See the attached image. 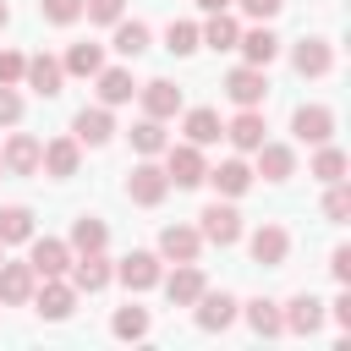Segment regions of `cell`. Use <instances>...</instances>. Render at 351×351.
Masks as SVG:
<instances>
[{"instance_id":"obj_1","label":"cell","mask_w":351,"mask_h":351,"mask_svg":"<svg viewBox=\"0 0 351 351\" xmlns=\"http://www.w3.org/2000/svg\"><path fill=\"white\" fill-rule=\"evenodd\" d=\"M225 93H230V104L236 110H258L263 99H269V66H236V71H225Z\"/></svg>"},{"instance_id":"obj_2","label":"cell","mask_w":351,"mask_h":351,"mask_svg":"<svg viewBox=\"0 0 351 351\" xmlns=\"http://www.w3.org/2000/svg\"><path fill=\"white\" fill-rule=\"evenodd\" d=\"M126 197H132L137 208H159V203L170 197V176H165V165H154V159L132 165V176H126Z\"/></svg>"},{"instance_id":"obj_3","label":"cell","mask_w":351,"mask_h":351,"mask_svg":"<svg viewBox=\"0 0 351 351\" xmlns=\"http://www.w3.org/2000/svg\"><path fill=\"white\" fill-rule=\"evenodd\" d=\"M165 176H170V186H203V176H208L203 148L197 143H170L165 148Z\"/></svg>"},{"instance_id":"obj_4","label":"cell","mask_w":351,"mask_h":351,"mask_svg":"<svg viewBox=\"0 0 351 351\" xmlns=\"http://www.w3.org/2000/svg\"><path fill=\"white\" fill-rule=\"evenodd\" d=\"M33 307H38V318L60 324V318H71V307H77V285H71L66 274H55V280H38V285H33Z\"/></svg>"},{"instance_id":"obj_5","label":"cell","mask_w":351,"mask_h":351,"mask_svg":"<svg viewBox=\"0 0 351 351\" xmlns=\"http://www.w3.org/2000/svg\"><path fill=\"white\" fill-rule=\"evenodd\" d=\"M38 159H44V143H38L33 132H11L5 148H0L5 176H38Z\"/></svg>"},{"instance_id":"obj_6","label":"cell","mask_w":351,"mask_h":351,"mask_svg":"<svg viewBox=\"0 0 351 351\" xmlns=\"http://www.w3.org/2000/svg\"><path fill=\"white\" fill-rule=\"evenodd\" d=\"M197 219H203V225H197L203 241H214V247H236V241H241V214H236L230 203H208Z\"/></svg>"},{"instance_id":"obj_7","label":"cell","mask_w":351,"mask_h":351,"mask_svg":"<svg viewBox=\"0 0 351 351\" xmlns=\"http://www.w3.org/2000/svg\"><path fill=\"white\" fill-rule=\"evenodd\" d=\"M247 252H252V263L280 269V263L291 258V230H285V225H258V230L247 236Z\"/></svg>"},{"instance_id":"obj_8","label":"cell","mask_w":351,"mask_h":351,"mask_svg":"<svg viewBox=\"0 0 351 351\" xmlns=\"http://www.w3.org/2000/svg\"><path fill=\"white\" fill-rule=\"evenodd\" d=\"M159 274H165V258H159V252H126V258L115 263V280H121L126 291H154Z\"/></svg>"},{"instance_id":"obj_9","label":"cell","mask_w":351,"mask_h":351,"mask_svg":"<svg viewBox=\"0 0 351 351\" xmlns=\"http://www.w3.org/2000/svg\"><path fill=\"white\" fill-rule=\"evenodd\" d=\"M71 137H77L82 148H104V143L115 137V115H110L104 104H93V110L82 104V110L71 115Z\"/></svg>"},{"instance_id":"obj_10","label":"cell","mask_w":351,"mask_h":351,"mask_svg":"<svg viewBox=\"0 0 351 351\" xmlns=\"http://www.w3.org/2000/svg\"><path fill=\"white\" fill-rule=\"evenodd\" d=\"M291 66L302 77H329L335 71V44L329 38H296L291 44Z\"/></svg>"},{"instance_id":"obj_11","label":"cell","mask_w":351,"mask_h":351,"mask_svg":"<svg viewBox=\"0 0 351 351\" xmlns=\"http://www.w3.org/2000/svg\"><path fill=\"white\" fill-rule=\"evenodd\" d=\"M137 99H143V115H154V121H176V115H181V88H176L170 77L143 82V88H137Z\"/></svg>"},{"instance_id":"obj_12","label":"cell","mask_w":351,"mask_h":351,"mask_svg":"<svg viewBox=\"0 0 351 351\" xmlns=\"http://www.w3.org/2000/svg\"><path fill=\"white\" fill-rule=\"evenodd\" d=\"M291 132H296V143H329L335 137V110L329 104H302L296 115H291Z\"/></svg>"},{"instance_id":"obj_13","label":"cell","mask_w":351,"mask_h":351,"mask_svg":"<svg viewBox=\"0 0 351 351\" xmlns=\"http://www.w3.org/2000/svg\"><path fill=\"white\" fill-rule=\"evenodd\" d=\"M197 252H203L197 225H165L159 230V258L165 263H197Z\"/></svg>"},{"instance_id":"obj_14","label":"cell","mask_w":351,"mask_h":351,"mask_svg":"<svg viewBox=\"0 0 351 351\" xmlns=\"http://www.w3.org/2000/svg\"><path fill=\"white\" fill-rule=\"evenodd\" d=\"M66 274H71V285H77V291H88V296H93V291H104V285L115 280V263H110L104 252H77Z\"/></svg>"},{"instance_id":"obj_15","label":"cell","mask_w":351,"mask_h":351,"mask_svg":"<svg viewBox=\"0 0 351 351\" xmlns=\"http://www.w3.org/2000/svg\"><path fill=\"white\" fill-rule=\"evenodd\" d=\"M165 280V296H170V307H192L203 291H208V280H203V269L197 263H176L170 274H159Z\"/></svg>"},{"instance_id":"obj_16","label":"cell","mask_w":351,"mask_h":351,"mask_svg":"<svg viewBox=\"0 0 351 351\" xmlns=\"http://www.w3.org/2000/svg\"><path fill=\"white\" fill-rule=\"evenodd\" d=\"M192 307H197V329L219 335V329H230V324H236V307H241V302H236L230 291H203Z\"/></svg>"},{"instance_id":"obj_17","label":"cell","mask_w":351,"mask_h":351,"mask_svg":"<svg viewBox=\"0 0 351 351\" xmlns=\"http://www.w3.org/2000/svg\"><path fill=\"white\" fill-rule=\"evenodd\" d=\"M252 154H258V170H252V176H263V181H291V176H296V148H291V143H269V137H263Z\"/></svg>"},{"instance_id":"obj_18","label":"cell","mask_w":351,"mask_h":351,"mask_svg":"<svg viewBox=\"0 0 351 351\" xmlns=\"http://www.w3.org/2000/svg\"><path fill=\"white\" fill-rule=\"evenodd\" d=\"M27 263H33V274H38V280H55V274H66V269H71V247H66V241H55V236H33Z\"/></svg>"},{"instance_id":"obj_19","label":"cell","mask_w":351,"mask_h":351,"mask_svg":"<svg viewBox=\"0 0 351 351\" xmlns=\"http://www.w3.org/2000/svg\"><path fill=\"white\" fill-rule=\"evenodd\" d=\"M280 324H285L291 335H318V329H324V302L302 291V296H291V302L280 307Z\"/></svg>"},{"instance_id":"obj_20","label":"cell","mask_w":351,"mask_h":351,"mask_svg":"<svg viewBox=\"0 0 351 351\" xmlns=\"http://www.w3.org/2000/svg\"><path fill=\"white\" fill-rule=\"evenodd\" d=\"M33 285H38L33 263H5V258H0V307H22V302H33Z\"/></svg>"},{"instance_id":"obj_21","label":"cell","mask_w":351,"mask_h":351,"mask_svg":"<svg viewBox=\"0 0 351 351\" xmlns=\"http://www.w3.org/2000/svg\"><path fill=\"white\" fill-rule=\"evenodd\" d=\"M22 82H27L38 99H55V93H60V82H66V66H60L55 55H33V60H27V71H22Z\"/></svg>"},{"instance_id":"obj_22","label":"cell","mask_w":351,"mask_h":351,"mask_svg":"<svg viewBox=\"0 0 351 351\" xmlns=\"http://www.w3.org/2000/svg\"><path fill=\"white\" fill-rule=\"evenodd\" d=\"M93 88H99V104H104V110H115V104H126V99L137 93V82H132L126 66H99V71H93Z\"/></svg>"},{"instance_id":"obj_23","label":"cell","mask_w":351,"mask_h":351,"mask_svg":"<svg viewBox=\"0 0 351 351\" xmlns=\"http://www.w3.org/2000/svg\"><path fill=\"white\" fill-rule=\"evenodd\" d=\"M77 165H82V143H77V137H55V143H44V159H38V170H49L55 181L77 176Z\"/></svg>"},{"instance_id":"obj_24","label":"cell","mask_w":351,"mask_h":351,"mask_svg":"<svg viewBox=\"0 0 351 351\" xmlns=\"http://www.w3.org/2000/svg\"><path fill=\"white\" fill-rule=\"evenodd\" d=\"M203 181H214V192H219V197H241V192L252 186V165H247V159H219Z\"/></svg>"},{"instance_id":"obj_25","label":"cell","mask_w":351,"mask_h":351,"mask_svg":"<svg viewBox=\"0 0 351 351\" xmlns=\"http://www.w3.org/2000/svg\"><path fill=\"white\" fill-rule=\"evenodd\" d=\"M181 132H186V143H197V148H208V143H219V137H225V121H219V110H208V104H197V110H186V121H181Z\"/></svg>"},{"instance_id":"obj_26","label":"cell","mask_w":351,"mask_h":351,"mask_svg":"<svg viewBox=\"0 0 351 351\" xmlns=\"http://www.w3.org/2000/svg\"><path fill=\"white\" fill-rule=\"evenodd\" d=\"M236 38H241V22L230 11H208V22L197 27V44H208V49H236Z\"/></svg>"},{"instance_id":"obj_27","label":"cell","mask_w":351,"mask_h":351,"mask_svg":"<svg viewBox=\"0 0 351 351\" xmlns=\"http://www.w3.org/2000/svg\"><path fill=\"white\" fill-rule=\"evenodd\" d=\"M236 49H241V60H247V66H269V60L280 55V38H274L269 27H247V33L236 38Z\"/></svg>"},{"instance_id":"obj_28","label":"cell","mask_w":351,"mask_h":351,"mask_svg":"<svg viewBox=\"0 0 351 351\" xmlns=\"http://www.w3.org/2000/svg\"><path fill=\"white\" fill-rule=\"evenodd\" d=\"M104 241H110V230H104V219L99 214H77L71 219V252H104Z\"/></svg>"},{"instance_id":"obj_29","label":"cell","mask_w":351,"mask_h":351,"mask_svg":"<svg viewBox=\"0 0 351 351\" xmlns=\"http://www.w3.org/2000/svg\"><path fill=\"white\" fill-rule=\"evenodd\" d=\"M148 38H154V33H148V22H137V16L126 22V16H121V22H115V44H110V49H115L121 60H137V55L148 49Z\"/></svg>"},{"instance_id":"obj_30","label":"cell","mask_w":351,"mask_h":351,"mask_svg":"<svg viewBox=\"0 0 351 351\" xmlns=\"http://www.w3.org/2000/svg\"><path fill=\"white\" fill-rule=\"evenodd\" d=\"M263 132H269V126H263V115H258V110H241L236 121H225V137H230L241 154H252V148L263 143Z\"/></svg>"},{"instance_id":"obj_31","label":"cell","mask_w":351,"mask_h":351,"mask_svg":"<svg viewBox=\"0 0 351 351\" xmlns=\"http://www.w3.org/2000/svg\"><path fill=\"white\" fill-rule=\"evenodd\" d=\"M0 241H5V247L33 241V208H27V203H5V208H0Z\"/></svg>"},{"instance_id":"obj_32","label":"cell","mask_w":351,"mask_h":351,"mask_svg":"<svg viewBox=\"0 0 351 351\" xmlns=\"http://www.w3.org/2000/svg\"><path fill=\"white\" fill-rule=\"evenodd\" d=\"M132 148H137L143 159H154V154H165V148H170V137H165V121H154V115H143V121L132 126Z\"/></svg>"},{"instance_id":"obj_33","label":"cell","mask_w":351,"mask_h":351,"mask_svg":"<svg viewBox=\"0 0 351 351\" xmlns=\"http://www.w3.org/2000/svg\"><path fill=\"white\" fill-rule=\"evenodd\" d=\"M307 176H313V181H324V186H329V181H346V154H340L335 143H318V154H313Z\"/></svg>"},{"instance_id":"obj_34","label":"cell","mask_w":351,"mask_h":351,"mask_svg":"<svg viewBox=\"0 0 351 351\" xmlns=\"http://www.w3.org/2000/svg\"><path fill=\"white\" fill-rule=\"evenodd\" d=\"M148 329H154V324H148V307H132V302L115 307V318H110V335H115V340H143Z\"/></svg>"},{"instance_id":"obj_35","label":"cell","mask_w":351,"mask_h":351,"mask_svg":"<svg viewBox=\"0 0 351 351\" xmlns=\"http://www.w3.org/2000/svg\"><path fill=\"white\" fill-rule=\"evenodd\" d=\"M247 324H252V335H285L280 302H269V296H252V302H247Z\"/></svg>"},{"instance_id":"obj_36","label":"cell","mask_w":351,"mask_h":351,"mask_svg":"<svg viewBox=\"0 0 351 351\" xmlns=\"http://www.w3.org/2000/svg\"><path fill=\"white\" fill-rule=\"evenodd\" d=\"M60 66H66V77H93V71L104 66V49H99V44H71Z\"/></svg>"},{"instance_id":"obj_37","label":"cell","mask_w":351,"mask_h":351,"mask_svg":"<svg viewBox=\"0 0 351 351\" xmlns=\"http://www.w3.org/2000/svg\"><path fill=\"white\" fill-rule=\"evenodd\" d=\"M165 49L170 55H192L197 49V22H170L165 27Z\"/></svg>"},{"instance_id":"obj_38","label":"cell","mask_w":351,"mask_h":351,"mask_svg":"<svg viewBox=\"0 0 351 351\" xmlns=\"http://www.w3.org/2000/svg\"><path fill=\"white\" fill-rule=\"evenodd\" d=\"M324 219H351V186L346 181H329V192H324Z\"/></svg>"},{"instance_id":"obj_39","label":"cell","mask_w":351,"mask_h":351,"mask_svg":"<svg viewBox=\"0 0 351 351\" xmlns=\"http://www.w3.org/2000/svg\"><path fill=\"white\" fill-rule=\"evenodd\" d=\"M38 11H44L49 27H71L82 16V0H38Z\"/></svg>"},{"instance_id":"obj_40","label":"cell","mask_w":351,"mask_h":351,"mask_svg":"<svg viewBox=\"0 0 351 351\" xmlns=\"http://www.w3.org/2000/svg\"><path fill=\"white\" fill-rule=\"evenodd\" d=\"M82 16L99 22V27H115L126 16V0H82Z\"/></svg>"},{"instance_id":"obj_41","label":"cell","mask_w":351,"mask_h":351,"mask_svg":"<svg viewBox=\"0 0 351 351\" xmlns=\"http://www.w3.org/2000/svg\"><path fill=\"white\" fill-rule=\"evenodd\" d=\"M22 121V93L11 82H0V126H16Z\"/></svg>"},{"instance_id":"obj_42","label":"cell","mask_w":351,"mask_h":351,"mask_svg":"<svg viewBox=\"0 0 351 351\" xmlns=\"http://www.w3.org/2000/svg\"><path fill=\"white\" fill-rule=\"evenodd\" d=\"M22 71H27V55H16V49H0V82H22Z\"/></svg>"},{"instance_id":"obj_43","label":"cell","mask_w":351,"mask_h":351,"mask_svg":"<svg viewBox=\"0 0 351 351\" xmlns=\"http://www.w3.org/2000/svg\"><path fill=\"white\" fill-rule=\"evenodd\" d=\"M329 274H335V285H351V247L329 252Z\"/></svg>"},{"instance_id":"obj_44","label":"cell","mask_w":351,"mask_h":351,"mask_svg":"<svg viewBox=\"0 0 351 351\" xmlns=\"http://www.w3.org/2000/svg\"><path fill=\"white\" fill-rule=\"evenodd\" d=\"M230 5H241L247 16H258V22H269V16H280V5L285 0H230Z\"/></svg>"},{"instance_id":"obj_45","label":"cell","mask_w":351,"mask_h":351,"mask_svg":"<svg viewBox=\"0 0 351 351\" xmlns=\"http://www.w3.org/2000/svg\"><path fill=\"white\" fill-rule=\"evenodd\" d=\"M329 318H335L340 329H351V291H340V296L329 302Z\"/></svg>"},{"instance_id":"obj_46","label":"cell","mask_w":351,"mask_h":351,"mask_svg":"<svg viewBox=\"0 0 351 351\" xmlns=\"http://www.w3.org/2000/svg\"><path fill=\"white\" fill-rule=\"evenodd\" d=\"M197 5H203V11H225L230 0H197Z\"/></svg>"},{"instance_id":"obj_47","label":"cell","mask_w":351,"mask_h":351,"mask_svg":"<svg viewBox=\"0 0 351 351\" xmlns=\"http://www.w3.org/2000/svg\"><path fill=\"white\" fill-rule=\"evenodd\" d=\"M5 22H11V5H5V0H0V27H5Z\"/></svg>"},{"instance_id":"obj_48","label":"cell","mask_w":351,"mask_h":351,"mask_svg":"<svg viewBox=\"0 0 351 351\" xmlns=\"http://www.w3.org/2000/svg\"><path fill=\"white\" fill-rule=\"evenodd\" d=\"M0 181H5V165H0Z\"/></svg>"},{"instance_id":"obj_49","label":"cell","mask_w":351,"mask_h":351,"mask_svg":"<svg viewBox=\"0 0 351 351\" xmlns=\"http://www.w3.org/2000/svg\"><path fill=\"white\" fill-rule=\"evenodd\" d=\"M0 258H5V241H0Z\"/></svg>"}]
</instances>
